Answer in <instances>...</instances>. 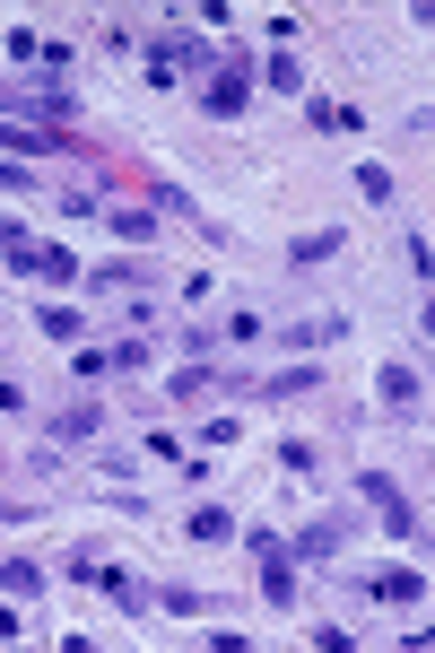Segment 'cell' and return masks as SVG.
Listing matches in <instances>:
<instances>
[{"label": "cell", "mask_w": 435, "mask_h": 653, "mask_svg": "<svg viewBox=\"0 0 435 653\" xmlns=\"http://www.w3.org/2000/svg\"><path fill=\"white\" fill-rule=\"evenodd\" d=\"M201 106H210L217 122H235V113L253 106V53H217V70L201 79Z\"/></svg>", "instance_id": "1"}, {"label": "cell", "mask_w": 435, "mask_h": 653, "mask_svg": "<svg viewBox=\"0 0 435 653\" xmlns=\"http://www.w3.org/2000/svg\"><path fill=\"white\" fill-rule=\"evenodd\" d=\"M9 270H18V279H44V288H79V279H88L70 244H18V253H9Z\"/></svg>", "instance_id": "2"}, {"label": "cell", "mask_w": 435, "mask_h": 653, "mask_svg": "<svg viewBox=\"0 0 435 653\" xmlns=\"http://www.w3.org/2000/svg\"><path fill=\"white\" fill-rule=\"evenodd\" d=\"M357 497H375V514H383V541H419V506L392 488V471H357Z\"/></svg>", "instance_id": "3"}, {"label": "cell", "mask_w": 435, "mask_h": 653, "mask_svg": "<svg viewBox=\"0 0 435 653\" xmlns=\"http://www.w3.org/2000/svg\"><path fill=\"white\" fill-rule=\"evenodd\" d=\"M339 541H348V514H314V523H305V532H288V566H331V557H339Z\"/></svg>", "instance_id": "4"}, {"label": "cell", "mask_w": 435, "mask_h": 653, "mask_svg": "<svg viewBox=\"0 0 435 653\" xmlns=\"http://www.w3.org/2000/svg\"><path fill=\"white\" fill-rule=\"evenodd\" d=\"M348 306H323V314H297V323H279V348H297V357H314V348H331V340H348Z\"/></svg>", "instance_id": "5"}, {"label": "cell", "mask_w": 435, "mask_h": 653, "mask_svg": "<svg viewBox=\"0 0 435 653\" xmlns=\"http://www.w3.org/2000/svg\"><path fill=\"white\" fill-rule=\"evenodd\" d=\"M88 288H97V297H140V288H157V262H148V253H140V262H97Z\"/></svg>", "instance_id": "6"}, {"label": "cell", "mask_w": 435, "mask_h": 653, "mask_svg": "<svg viewBox=\"0 0 435 653\" xmlns=\"http://www.w3.org/2000/svg\"><path fill=\"white\" fill-rule=\"evenodd\" d=\"M357 593H375V601H427V575L419 566H375V575H357Z\"/></svg>", "instance_id": "7"}, {"label": "cell", "mask_w": 435, "mask_h": 653, "mask_svg": "<svg viewBox=\"0 0 435 653\" xmlns=\"http://www.w3.org/2000/svg\"><path fill=\"white\" fill-rule=\"evenodd\" d=\"M105 226L122 235V244H131V253H148V244H157V210H148V201H113Z\"/></svg>", "instance_id": "8"}, {"label": "cell", "mask_w": 435, "mask_h": 653, "mask_svg": "<svg viewBox=\"0 0 435 653\" xmlns=\"http://www.w3.org/2000/svg\"><path fill=\"white\" fill-rule=\"evenodd\" d=\"M375 392H383V410H401V419H410V410H419V366H410V357H383Z\"/></svg>", "instance_id": "9"}, {"label": "cell", "mask_w": 435, "mask_h": 653, "mask_svg": "<svg viewBox=\"0 0 435 653\" xmlns=\"http://www.w3.org/2000/svg\"><path fill=\"white\" fill-rule=\"evenodd\" d=\"M331 253H348V226H314V235H297V244H288V270H323Z\"/></svg>", "instance_id": "10"}, {"label": "cell", "mask_w": 435, "mask_h": 653, "mask_svg": "<svg viewBox=\"0 0 435 653\" xmlns=\"http://www.w3.org/2000/svg\"><path fill=\"white\" fill-rule=\"evenodd\" d=\"M97 428H105V401H62L53 410V444H88Z\"/></svg>", "instance_id": "11"}, {"label": "cell", "mask_w": 435, "mask_h": 653, "mask_svg": "<svg viewBox=\"0 0 435 653\" xmlns=\"http://www.w3.org/2000/svg\"><path fill=\"white\" fill-rule=\"evenodd\" d=\"M323 384H331V375L314 366V357H305V366H279V375L261 384V401H305V392H323Z\"/></svg>", "instance_id": "12"}, {"label": "cell", "mask_w": 435, "mask_h": 653, "mask_svg": "<svg viewBox=\"0 0 435 653\" xmlns=\"http://www.w3.org/2000/svg\"><path fill=\"white\" fill-rule=\"evenodd\" d=\"M148 357H157V331H122L105 348V375H148Z\"/></svg>", "instance_id": "13"}, {"label": "cell", "mask_w": 435, "mask_h": 653, "mask_svg": "<svg viewBox=\"0 0 435 653\" xmlns=\"http://www.w3.org/2000/svg\"><path fill=\"white\" fill-rule=\"evenodd\" d=\"M97 584H105V593H113V610H131V619H140V610L157 601V584H140L131 566H97Z\"/></svg>", "instance_id": "14"}, {"label": "cell", "mask_w": 435, "mask_h": 653, "mask_svg": "<svg viewBox=\"0 0 435 653\" xmlns=\"http://www.w3.org/2000/svg\"><path fill=\"white\" fill-rule=\"evenodd\" d=\"M253 79H261V88H279V97H305V62H297V53H261V62H253Z\"/></svg>", "instance_id": "15"}, {"label": "cell", "mask_w": 435, "mask_h": 653, "mask_svg": "<svg viewBox=\"0 0 435 653\" xmlns=\"http://www.w3.org/2000/svg\"><path fill=\"white\" fill-rule=\"evenodd\" d=\"M261 601H270V610H297V566H288V549L261 557Z\"/></svg>", "instance_id": "16"}, {"label": "cell", "mask_w": 435, "mask_h": 653, "mask_svg": "<svg viewBox=\"0 0 435 653\" xmlns=\"http://www.w3.org/2000/svg\"><path fill=\"white\" fill-rule=\"evenodd\" d=\"M305 122H314L323 140H339V131H366V113H357V106H339V97H305Z\"/></svg>", "instance_id": "17"}, {"label": "cell", "mask_w": 435, "mask_h": 653, "mask_svg": "<svg viewBox=\"0 0 435 653\" xmlns=\"http://www.w3.org/2000/svg\"><path fill=\"white\" fill-rule=\"evenodd\" d=\"M35 331L62 340V348H79V340H88V314H79V306H35Z\"/></svg>", "instance_id": "18"}, {"label": "cell", "mask_w": 435, "mask_h": 653, "mask_svg": "<svg viewBox=\"0 0 435 653\" xmlns=\"http://www.w3.org/2000/svg\"><path fill=\"white\" fill-rule=\"evenodd\" d=\"M0 593H18V601H35V593H44V566L9 549V557H0Z\"/></svg>", "instance_id": "19"}, {"label": "cell", "mask_w": 435, "mask_h": 653, "mask_svg": "<svg viewBox=\"0 0 435 653\" xmlns=\"http://www.w3.org/2000/svg\"><path fill=\"white\" fill-rule=\"evenodd\" d=\"M157 610H175V619H201V610H217V593H201V584H157Z\"/></svg>", "instance_id": "20"}, {"label": "cell", "mask_w": 435, "mask_h": 653, "mask_svg": "<svg viewBox=\"0 0 435 653\" xmlns=\"http://www.w3.org/2000/svg\"><path fill=\"white\" fill-rule=\"evenodd\" d=\"M217 340H226V348H253V340H270V323H261V306H235V314L217 323Z\"/></svg>", "instance_id": "21"}, {"label": "cell", "mask_w": 435, "mask_h": 653, "mask_svg": "<svg viewBox=\"0 0 435 653\" xmlns=\"http://www.w3.org/2000/svg\"><path fill=\"white\" fill-rule=\"evenodd\" d=\"M192 541L226 549V541H235V514H226V506H192Z\"/></svg>", "instance_id": "22"}, {"label": "cell", "mask_w": 435, "mask_h": 653, "mask_svg": "<svg viewBox=\"0 0 435 653\" xmlns=\"http://www.w3.org/2000/svg\"><path fill=\"white\" fill-rule=\"evenodd\" d=\"M0 148H18V157H53L62 140H53V131H35V122H0Z\"/></svg>", "instance_id": "23"}, {"label": "cell", "mask_w": 435, "mask_h": 653, "mask_svg": "<svg viewBox=\"0 0 435 653\" xmlns=\"http://www.w3.org/2000/svg\"><path fill=\"white\" fill-rule=\"evenodd\" d=\"M148 210L157 218H201V201H192L183 184H148Z\"/></svg>", "instance_id": "24"}, {"label": "cell", "mask_w": 435, "mask_h": 653, "mask_svg": "<svg viewBox=\"0 0 435 653\" xmlns=\"http://www.w3.org/2000/svg\"><path fill=\"white\" fill-rule=\"evenodd\" d=\"M62 201V218H105V201H97V184H70V192H53Z\"/></svg>", "instance_id": "25"}, {"label": "cell", "mask_w": 435, "mask_h": 653, "mask_svg": "<svg viewBox=\"0 0 435 653\" xmlns=\"http://www.w3.org/2000/svg\"><path fill=\"white\" fill-rule=\"evenodd\" d=\"M357 201L383 210V201H392V166H357Z\"/></svg>", "instance_id": "26"}, {"label": "cell", "mask_w": 435, "mask_h": 653, "mask_svg": "<svg viewBox=\"0 0 435 653\" xmlns=\"http://www.w3.org/2000/svg\"><path fill=\"white\" fill-rule=\"evenodd\" d=\"M9 62H26V70H44V44H35V26H9Z\"/></svg>", "instance_id": "27"}, {"label": "cell", "mask_w": 435, "mask_h": 653, "mask_svg": "<svg viewBox=\"0 0 435 653\" xmlns=\"http://www.w3.org/2000/svg\"><path fill=\"white\" fill-rule=\"evenodd\" d=\"M97 566H105L97 549H70V557H62V584H97Z\"/></svg>", "instance_id": "28"}, {"label": "cell", "mask_w": 435, "mask_h": 653, "mask_svg": "<svg viewBox=\"0 0 435 653\" xmlns=\"http://www.w3.org/2000/svg\"><path fill=\"white\" fill-rule=\"evenodd\" d=\"M270 462H279V471H314V444H305V435H288V444H279Z\"/></svg>", "instance_id": "29"}, {"label": "cell", "mask_w": 435, "mask_h": 653, "mask_svg": "<svg viewBox=\"0 0 435 653\" xmlns=\"http://www.w3.org/2000/svg\"><path fill=\"white\" fill-rule=\"evenodd\" d=\"M9 410H26V384H18V375H0V419H9Z\"/></svg>", "instance_id": "30"}, {"label": "cell", "mask_w": 435, "mask_h": 653, "mask_svg": "<svg viewBox=\"0 0 435 653\" xmlns=\"http://www.w3.org/2000/svg\"><path fill=\"white\" fill-rule=\"evenodd\" d=\"M18 244H35V235H26L18 218H0V253H18Z\"/></svg>", "instance_id": "31"}, {"label": "cell", "mask_w": 435, "mask_h": 653, "mask_svg": "<svg viewBox=\"0 0 435 653\" xmlns=\"http://www.w3.org/2000/svg\"><path fill=\"white\" fill-rule=\"evenodd\" d=\"M18 637H26V619H18V610H0V645H18Z\"/></svg>", "instance_id": "32"}]
</instances>
